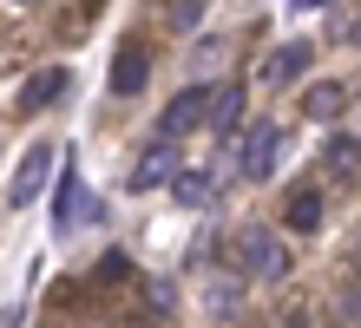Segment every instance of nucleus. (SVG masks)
I'll return each instance as SVG.
<instances>
[{
  "instance_id": "ddd939ff",
  "label": "nucleus",
  "mask_w": 361,
  "mask_h": 328,
  "mask_svg": "<svg viewBox=\"0 0 361 328\" xmlns=\"http://www.w3.org/2000/svg\"><path fill=\"white\" fill-rule=\"evenodd\" d=\"M283 217H289V230H295V236H315V230H322V217H329V210H322V197H315V190H295Z\"/></svg>"
},
{
  "instance_id": "20e7f679",
  "label": "nucleus",
  "mask_w": 361,
  "mask_h": 328,
  "mask_svg": "<svg viewBox=\"0 0 361 328\" xmlns=\"http://www.w3.org/2000/svg\"><path fill=\"white\" fill-rule=\"evenodd\" d=\"M53 210H59V217H53V230H59V236H73L79 224H92V217H99V197H92L86 184H79V171H73V164H66V178H59Z\"/></svg>"
},
{
  "instance_id": "7ed1b4c3",
  "label": "nucleus",
  "mask_w": 361,
  "mask_h": 328,
  "mask_svg": "<svg viewBox=\"0 0 361 328\" xmlns=\"http://www.w3.org/2000/svg\"><path fill=\"white\" fill-rule=\"evenodd\" d=\"M276 151H283V125L263 119V125L243 131V158H237V164H243L250 184H269V178H276Z\"/></svg>"
},
{
  "instance_id": "0eeeda50",
  "label": "nucleus",
  "mask_w": 361,
  "mask_h": 328,
  "mask_svg": "<svg viewBox=\"0 0 361 328\" xmlns=\"http://www.w3.org/2000/svg\"><path fill=\"white\" fill-rule=\"evenodd\" d=\"M171 197L184 210H204L210 197H217V164H178L171 171Z\"/></svg>"
},
{
  "instance_id": "39448f33",
  "label": "nucleus",
  "mask_w": 361,
  "mask_h": 328,
  "mask_svg": "<svg viewBox=\"0 0 361 328\" xmlns=\"http://www.w3.org/2000/svg\"><path fill=\"white\" fill-rule=\"evenodd\" d=\"M197 125H204V85H184V92H178L171 105H164V119H158V138H164V145H178L184 131H197Z\"/></svg>"
},
{
  "instance_id": "f8f14e48",
  "label": "nucleus",
  "mask_w": 361,
  "mask_h": 328,
  "mask_svg": "<svg viewBox=\"0 0 361 328\" xmlns=\"http://www.w3.org/2000/svg\"><path fill=\"white\" fill-rule=\"evenodd\" d=\"M342 105H348V85H342V79H322V85H309V99H302V112L329 125L335 112H342Z\"/></svg>"
},
{
  "instance_id": "2eb2a0df",
  "label": "nucleus",
  "mask_w": 361,
  "mask_h": 328,
  "mask_svg": "<svg viewBox=\"0 0 361 328\" xmlns=\"http://www.w3.org/2000/svg\"><path fill=\"white\" fill-rule=\"evenodd\" d=\"M99 282H105V289H112V282H132V256H125V250H105L99 256V269H92Z\"/></svg>"
},
{
  "instance_id": "dca6fc26",
  "label": "nucleus",
  "mask_w": 361,
  "mask_h": 328,
  "mask_svg": "<svg viewBox=\"0 0 361 328\" xmlns=\"http://www.w3.org/2000/svg\"><path fill=\"white\" fill-rule=\"evenodd\" d=\"M164 20H171V33H197L204 0H171V7H164Z\"/></svg>"
},
{
  "instance_id": "9b49d317",
  "label": "nucleus",
  "mask_w": 361,
  "mask_h": 328,
  "mask_svg": "<svg viewBox=\"0 0 361 328\" xmlns=\"http://www.w3.org/2000/svg\"><path fill=\"white\" fill-rule=\"evenodd\" d=\"M171 171H178V151L158 138V145H152V151L138 158V171L125 178V190H158V184H171Z\"/></svg>"
},
{
  "instance_id": "f3484780",
  "label": "nucleus",
  "mask_w": 361,
  "mask_h": 328,
  "mask_svg": "<svg viewBox=\"0 0 361 328\" xmlns=\"http://www.w3.org/2000/svg\"><path fill=\"white\" fill-rule=\"evenodd\" d=\"M171 302H178L171 282H152V315H171Z\"/></svg>"
},
{
  "instance_id": "9d476101",
  "label": "nucleus",
  "mask_w": 361,
  "mask_h": 328,
  "mask_svg": "<svg viewBox=\"0 0 361 328\" xmlns=\"http://www.w3.org/2000/svg\"><path fill=\"white\" fill-rule=\"evenodd\" d=\"M145 79H152V53H145L138 40H132V47H118V59H112V92L132 99V92H145Z\"/></svg>"
},
{
  "instance_id": "1a4fd4ad",
  "label": "nucleus",
  "mask_w": 361,
  "mask_h": 328,
  "mask_svg": "<svg viewBox=\"0 0 361 328\" xmlns=\"http://www.w3.org/2000/svg\"><path fill=\"white\" fill-rule=\"evenodd\" d=\"M302 73H309V40H289V47H276V53L263 59V85H276V92L295 85Z\"/></svg>"
},
{
  "instance_id": "4468645a",
  "label": "nucleus",
  "mask_w": 361,
  "mask_h": 328,
  "mask_svg": "<svg viewBox=\"0 0 361 328\" xmlns=\"http://www.w3.org/2000/svg\"><path fill=\"white\" fill-rule=\"evenodd\" d=\"M322 164H329L342 184H355V131H335V138H329V151H322Z\"/></svg>"
},
{
  "instance_id": "f257e3e1",
  "label": "nucleus",
  "mask_w": 361,
  "mask_h": 328,
  "mask_svg": "<svg viewBox=\"0 0 361 328\" xmlns=\"http://www.w3.org/2000/svg\"><path fill=\"white\" fill-rule=\"evenodd\" d=\"M230 262H237L243 276H257V282H283L295 262H289V250H283V236L276 230H263V224H250V230H237L230 236Z\"/></svg>"
},
{
  "instance_id": "f03ea898",
  "label": "nucleus",
  "mask_w": 361,
  "mask_h": 328,
  "mask_svg": "<svg viewBox=\"0 0 361 328\" xmlns=\"http://www.w3.org/2000/svg\"><path fill=\"white\" fill-rule=\"evenodd\" d=\"M53 164H59V145H33L27 158L13 164V184H7V204L13 210H27L39 190H47V178H53Z\"/></svg>"
},
{
  "instance_id": "6e6552de",
  "label": "nucleus",
  "mask_w": 361,
  "mask_h": 328,
  "mask_svg": "<svg viewBox=\"0 0 361 328\" xmlns=\"http://www.w3.org/2000/svg\"><path fill=\"white\" fill-rule=\"evenodd\" d=\"M73 92V73L66 66H47V73H33L27 85H20V112H47L53 99H66Z\"/></svg>"
},
{
  "instance_id": "423d86ee",
  "label": "nucleus",
  "mask_w": 361,
  "mask_h": 328,
  "mask_svg": "<svg viewBox=\"0 0 361 328\" xmlns=\"http://www.w3.org/2000/svg\"><path fill=\"white\" fill-rule=\"evenodd\" d=\"M243 85L230 79V85H217V92H204V125L217 131V138H230V131H243Z\"/></svg>"
},
{
  "instance_id": "a211bd4d",
  "label": "nucleus",
  "mask_w": 361,
  "mask_h": 328,
  "mask_svg": "<svg viewBox=\"0 0 361 328\" xmlns=\"http://www.w3.org/2000/svg\"><path fill=\"white\" fill-rule=\"evenodd\" d=\"M302 7H322V0H302Z\"/></svg>"
}]
</instances>
